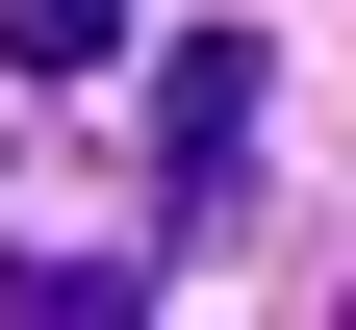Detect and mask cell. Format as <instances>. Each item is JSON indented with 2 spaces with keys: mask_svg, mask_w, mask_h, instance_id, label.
<instances>
[{
  "mask_svg": "<svg viewBox=\"0 0 356 330\" xmlns=\"http://www.w3.org/2000/svg\"><path fill=\"white\" fill-rule=\"evenodd\" d=\"M0 51H26V76H102V51H127V0H0Z\"/></svg>",
  "mask_w": 356,
  "mask_h": 330,
  "instance_id": "3957f363",
  "label": "cell"
},
{
  "mask_svg": "<svg viewBox=\"0 0 356 330\" xmlns=\"http://www.w3.org/2000/svg\"><path fill=\"white\" fill-rule=\"evenodd\" d=\"M254 102H280V51H254V26H178V51H153V127H178V229H229V178H254Z\"/></svg>",
  "mask_w": 356,
  "mask_h": 330,
  "instance_id": "6da1fadb",
  "label": "cell"
},
{
  "mask_svg": "<svg viewBox=\"0 0 356 330\" xmlns=\"http://www.w3.org/2000/svg\"><path fill=\"white\" fill-rule=\"evenodd\" d=\"M0 330H153L127 254H0Z\"/></svg>",
  "mask_w": 356,
  "mask_h": 330,
  "instance_id": "7a4b0ae2",
  "label": "cell"
},
{
  "mask_svg": "<svg viewBox=\"0 0 356 330\" xmlns=\"http://www.w3.org/2000/svg\"><path fill=\"white\" fill-rule=\"evenodd\" d=\"M331 330H356V305H331Z\"/></svg>",
  "mask_w": 356,
  "mask_h": 330,
  "instance_id": "277c9868",
  "label": "cell"
}]
</instances>
